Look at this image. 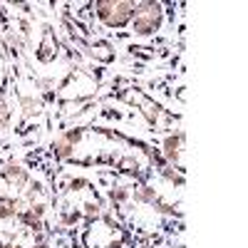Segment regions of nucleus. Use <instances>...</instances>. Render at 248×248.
Masks as SVG:
<instances>
[{
    "label": "nucleus",
    "mask_w": 248,
    "mask_h": 248,
    "mask_svg": "<svg viewBox=\"0 0 248 248\" xmlns=\"http://www.w3.org/2000/svg\"><path fill=\"white\" fill-rule=\"evenodd\" d=\"M99 10V17L105 20V25L109 28H122L129 23V17H134L137 13V5L134 3H99L97 5Z\"/></svg>",
    "instance_id": "f257e3e1"
},
{
    "label": "nucleus",
    "mask_w": 248,
    "mask_h": 248,
    "mask_svg": "<svg viewBox=\"0 0 248 248\" xmlns=\"http://www.w3.org/2000/svg\"><path fill=\"white\" fill-rule=\"evenodd\" d=\"M139 8H141V10L134 13V32H139V35L154 32V30L159 28V20H161L159 5L147 3V5H139Z\"/></svg>",
    "instance_id": "f03ea898"
}]
</instances>
